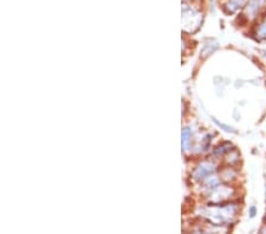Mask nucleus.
<instances>
[{"instance_id": "4", "label": "nucleus", "mask_w": 266, "mask_h": 234, "mask_svg": "<svg viewBox=\"0 0 266 234\" xmlns=\"http://www.w3.org/2000/svg\"><path fill=\"white\" fill-rule=\"evenodd\" d=\"M265 4V0H248L244 6L245 16L248 18H256L259 11L263 9Z\"/></svg>"}, {"instance_id": "5", "label": "nucleus", "mask_w": 266, "mask_h": 234, "mask_svg": "<svg viewBox=\"0 0 266 234\" xmlns=\"http://www.w3.org/2000/svg\"><path fill=\"white\" fill-rule=\"evenodd\" d=\"M246 1L248 0H227L226 4L224 5V9L226 10L227 13H235L245 6Z\"/></svg>"}, {"instance_id": "2", "label": "nucleus", "mask_w": 266, "mask_h": 234, "mask_svg": "<svg viewBox=\"0 0 266 234\" xmlns=\"http://www.w3.org/2000/svg\"><path fill=\"white\" fill-rule=\"evenodd\" d=\"M203 15L199 9L192 5H183V27L187 33H193L199 29L202 23Z\"/></svg>"}, {"instance_id": "6", "label": "nucleus", "mask_w": 266, "mask_h": 234, "mask_svg": "<svg viewBox=\"0 0 266 234\" xmlns=\"http://www.w3.org/2000/svg\"><path fill=\"white\" fill-rule=\"evenodd\" d=\"M254 34H256V37L259 40L266 39V15L257 24L256 30H254Z\"/></svg>"}, {"instance_id": "3", "label": "nucleus", "mask_w": 266, "mask_h": 234, "mask_svg": "<svg viewBox=\"0 0 266 234\" xmlns=\"http://www.w3.org/2000/svg\"><path fill=\"white\" fill-rule=\"evenodd\" d=\"M216 171V166L211 162H202L201 165L198 166L194 170H193V179H195L197 181H202L206 180L207 178H210V175Z\"/></svg>"}, {"instance_id": "8", "label": "nucleus", "mask_w": 266, "mask_h": 234, "mask_svg": "<svg viewBox=\"0 0 266 234\" xmlns=\"http://www.w3.org/2000/svg\"><path fill=\"white\" fill-rule=\"evenodd\" d=\"M231 149H232V144L226 142L224 144H221V146H219L218 148L216 149V155H224L226 153H229V151H231Z\"/></svg>"}, {"instance_id": "7", "label": "nucleus", "mask_w": 266, "mask_h": 234, "mask_svg": "<svg viewBox=\"0 0 266 234\" xmlns=\"http://www.w3.org/2000/svg\"><path fill=\"white\" fill-rule=\"evenodd\" d=\"M189 141H191V130L189 128H184L183 132V148L187 150L189 147Z\"/></svg>"}, {"instance_id": "9", "label": "nucleus", "mask_w": 266, "mask_h": 234, "mask_svg": "<svg viewBox=\"0 0 266 234\" xmlns=\"http://www.w3.org/2000/svg\"><path fill=\"white\" fill-rule=\"evenodd\" d=\"M254 214H256V208L252 207L251 208V217H254Z\"/></svg>"}, {"instance_id": "1", "label": "nucleus", "mask_w": 266, "mask_h": 234, "mask_svg": "<svg viewBox=\"0 0 266 234\" xmlns=\"http://www.w3.org/2000/svg\"><path fill=\"white\" fill-rule=\"evenodd\" d=\"M201 213L212 225H226L234 219L237 206L232 203H212L208 207L201 209Z\"/></svg>"}]
</instances>
